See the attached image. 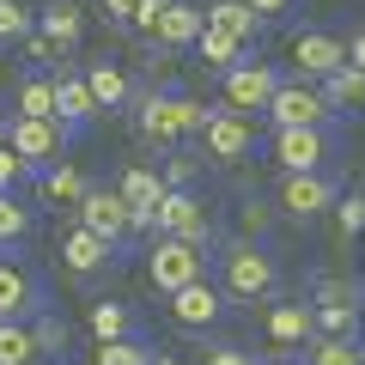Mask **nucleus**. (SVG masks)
Segmentation results:
<instances>
[{
  "label": "nucleus",
  "instance_id": "e433bc0d",
  "mask_svg": "<svg viewBox=\"0 0 365 365\" xmlns=\"http://www.w3.org/2000/svg\"><path fill=\"white\" fill-rule=\"evenodd\" d=\"M317 304H359V287H347V280H323V287H317Z\"/></svg>",
  "mask_w": 365,
  "mask_h": 365
},
{
  "label": "nucleus",
  "instance_id": "c9c22d12",
  "mask_svg": "<svg viewBox=\"0 0 365 365\" xmlns=\"http://www.w3.org/2000/svg\"><path fill=\"white\" fill-rule=\"evenodd\" d=\"M335 225H341V232H365V195H347V201H341V207H335Z\"/></svg>",
  "mask_w": 365,
  "mask_h": 365
},
{
  "label": "nucleus",
  "instance_id": "a18cd8bd",
  "mask_svg": "<svg viewBox=\"0 0 365 365\" xmlns=\"http://www.w3.org/2000/svg\"><path fill=\"white\" fill-rule=\"evenodd\" d=\"M347 67H359V73H365V31H353V43H347Z\"/></svg>",
  "mask_w": 365,
  "mask_h": 365
},
{
  "label": "nucleus",
  "instance_id": "a211bd4d",
  "mask_svg": "<svg viewBox=\"0 0 365 365\" xmlns=\"http://www.w3.org/2000/svg\"><path fill=\"white\" fill-rule=\"evenodd\" d=\"M61 262L73 274H98L116 262V244H104V237H91L86 225H73V232H61Z\"/></svg>",
  "mask_w": 365,
  "mask_h": 365
},
{
  "label": "nucleus",
  "instance_id": "39448f33",
  "mask_svg": "<svg viewBox=\"0 0 365 365\" xmlns=\"http://www.w3.org/2000/svg\"><path fill=\"white\" fill-rule=\"evenodd\" d=\"M146 274H153V287L165 292H182L189 280H207V262H201L195 244H177V237H153V250H146Z\"/></svg>",
  "mask_w": 365,
  "mask_h": 365
},
{
  "label": "nucleus",
  "instance_id": "bb28decb",
  "mask_svg": "<svg viewBox=\"0 0 365 365\" xmlns=\"http://www.w3.org/2000/svg\"><path fill=\"white\" fill-rule=\"evenodd\" d=\"M323 98H329V110H359L365 104V73L359 67H335L323 79Z\"/></svg>",
  "mask_w": 365,
  "mask_h": 365
},
{
  "label": "nucleus",
  "instance_id": "20e7f679",
  "mask_svg": "<svg viewBox=\"0 0 365 365\" xmlns=\"http://www.w3.org/2000/svg\"><path fill=\"white\" fill-rule=\"evenodd\" d=\"M329 98H323V86H304V79H280L274 86V98H268V122L274 128H329Z\"/></svg>",
  "mask_w": 365,
  "mask_h": 365
},
{
  "label": "nucleus",
  "instance_id": "49530a36",
  "mask_svg": "<svg viewBox=\"0 0 365 365\" xmlns=\"http://www.w3.org/2000/svg\"><path fill=\"white\" fill-rule=\"evenodd\" d=\"M153 365H182V359H170V353H153Z\"/></svg>",
  "mask_w": 365,
  "mask_h": 365
},
{
  "label": "nucleus",
  "instance_id": "c85d7f7f",
  "mask_svg": "<svg viewBox=\"0 0 365 365\" xmlns=\"http://www.w3.org/2000/svg\"><path fill=\"white\" fill-rule=\"evenodd\" d=\"M195 49H201V61H213L220 73H225V67H237V61H244V43H237V37H225V31H213V25H201Z\"/></svg>",
  "mask_w": 365,
  "mask_h": 365
},
{
  "label": "nucleus",
  "instance_id": "f03ea898",
  "mask_svg": "<svg viewBox=\"0 0 365 365\" xmlns=\"http://www.w3.org/2000/svg\"><path fill=\"white\" fill-rule=\"evenodd\" d=\"M153 232L207 250L213 244V207L195 195V189H165V201H158V213H153Z\"/></svg>",
  "mask_w": 365,
  "mask_h": 365
},
{
  "label": "nucleus",
  "instance_id": "dca6fc26",
  "mask_svg": "<svg viewBox=\"0 0 365 365\" xmlns=\"http://www.w3.org/2000/svg\"><path fill=\"white\" fill-rule=\"evenodd\" d=\"M37 311V280L19 262H0V323H25Z\"/></svg>",
  "mask_w": 365,
  "mask_h": 365
},
{
  "label": "nucleus",
  "instance_id": "c756f323",
  "mask_svg": "<svg viewBox=\"0 0 365 365\" xmlns=\"http://www.w3.org/2000/svg\"><path fill=\"white\" fill-rule=\"evenodd\" d=\"M98 365H153V347L146 341H98Z\"/></svg>",
  "mask_w": 365,
  "mask_h": 365
},
{
  "label": "nucleus",
  "instance_id": "58836bf2",
  "mask_svg": "<svg viewBox=\"0 0 365 365\" xmlns=\"http://www.w3.org/2000/svg\"><path fill=\"white\" fill-rule=\"evenodd\" d=\"M195 182V165L189 158H170V170H165V189H189Z\"/></svg>",
  "mask_w": 365,
  "mask_h": 365
},
{
  "label": "nucleus",
  "instance_id": "b1692460",
  "mask_svg": "<svg viewBox=\"0 0 365 365\" xmlns=\"http://www.w3.org/2000/svg\"><path fill=\"white\" fill-rule=\"evenodd\" d=\"M37 182H43V195H49V201H61V207H79V195L91 189V182L79 177V170L67 165V158H61V165H49V170H37Z\"/></svg>",
  "mask_w": 365,
  "mask_h": 365
},
{
  "label": "nucleus",
  "instance_id": "412c9836",
  "mask_svg": "<svg viewBox=\"0 0 365 365\" xmlns=\"http://www.w3.org/2000/svg\"><path fill=\"white\" fill-rule=\"evenodd\" d=\"M268 341H274V347L317 341V329H311V304H274V311H268Z\"/></svg>",
  "mask_w": 365,
  "mask_h": 365
},
{
  "label": "nucleus",
  "instance_id": "7ed1b4c3",
  "mask_svg": "<svg viewBox=\"0 0 365 365\" xmlns=\"http://www.w3.org/2000/svg\"><path fill=\"white\" fill-rule=\"evenodd\" d=\"M220 268H225V292H232V299H268L274 280H280L274 256L262 244H250V237H237V244L220 250Z\"/></svg>",
  "mask_w": 365,
  "mask_h": 365
},
{
  "label": "nucleus",
  "instance_id": "9b49d317",
  "mask_svg": "<svg viewBox=\"0 0 365 365\" xmlns=\"http://www.w3.org/2000/svg\"><path fill=\"white\" fill-rule=\"evenodd\" d=\"M323 207H335V182H329L323 170H304V177L280 182V213H287V220H317Z\"/></svg>",
  "mask_w": 365,
  "mask_h": 365
},
{
  "label": "nucleus",
  "instance_id": "09e8293b",
  "mask_svg": "<svg viewBox=\"0 0 365 365\" xmlns=\"http://www.w3.org/2000/svg\"><path fill=\"white\" fill-rule=\"evenodd\" d=\"M268 365H280V359H268Z\"/></svg>",
  "mask_w": 365,
  "mask_h": 365
},
{
  "label": "nucleus",
  "instance_id": "f3484780",
  "mask_svg": "<svg viewBox=\"0 0 365 365\" xmlns=\"http://www.w3.org/2000/svg\"><path fill=\"white\" fill-rule=\"evenodd\" d=\"M79 31H86V19H79V6H73V0H49V6L37 13V37L49 43L55 55H67V49H73V43H79Z\"/></svg>",
  "mask_w": 365,
  "mask_h": 365
},
{
  "label": "nucleus",
  "instance_id": "1a4fd4ad",
  "mask_svg": "<svg viewBox=\"0 0 365 365\" xmlns=\"http://www.w3.org/2000/svg\"><path fill=\"white\" fill-rule=\"evenodd\" d=\"M323 158H329V128H274V165L287 177L323 170Z\"/></svg>",
  "mask_w": 365,
  "mask_h": 365
},
{
  "label": "nucleus",
  "instance_id": "423d86ee",
  "mask_svg": "<svg viewBox=\"0 0 365 365\" xmlns=\"http://www.w3.org/2000/svg\"><path fill=\"white\" fill-rule=\"evenodd\" d=\"M6 146H13V153L31 165V177H37V170H49V165H61V158H67V128H61V122L13 116V122H6Z\"/></svg>",
  "mask_w": 365,
  "mask_h": 365
},
{
  "label": "nucleus",
  "instance_id": "f704fd0d",
  "mask_svg": "<svg viewBox=\"0 0 365 365\" xmlns=\"http://www.w3.org/2000/svg\"><path fill=\"white\" fill-rule=\"evenodd\" d=\"M31 177V165L13 153V146H0V195H13V182H25Z\"/></svg>",
  "mask_w": 365,
  "mask_h": 365
},
{
  "label": "nucleus",
  "instance_id": "f8f14e48",
  "mask_svg": "<svg viewBox=\"0 0 365 365\" xmlns=\"http://www.w3.org/2000/svg\"><path fill=\"white\" fill-rule=\"evenodd\" d=\"M79 225H86L91 237H104V244H122V232H128V207H122L116 189H86V195H79Z\"/></svg>",
  "mask_w": 365,
  "mask_h": 365
},
{
  "label": "nucleus",
  "instance_id": "f257e3e1",
  "mask_svg": "<svg viewBox=\"0 0 365 365\" xmlns=\"http://www.w3.org/2000/svg\"><path fill=\"white\" fill-rule=\"evenodd\" d=\"M207 116L213 110L195 104V98H182V91H153L140 104V134L153 146H177V140H189V134L207 128Z\"/></svg>",
  "mask_w": 365,
  "mask_h": 365
},
{
  "label": "nucleus",
  "instance_id": "72a5a7b5",
  "mask_svg": "<svg viewBox=\"0 0 365 365\" xmlns=\"http://www.w3.org/2000/svg\"><path fill=\"white\" fill-rule=\"evenodd\" d=\"M31 335H37V353H67V323L61 317H37Z\"/></svg>",
  "mask_w": 365,
  "mask_h": 365
},
{
  "label": "nucleus",
  "instance_id": "cd10ccee",
  "mask_svg": "<svg viewBox=\"0 0 365 365\" xmlns=\"http://www.w3.org/2000/svg\"><path fill=\"white\" fill-rule=\"evenodd\" d=\"M37 335L31 323H0V365H37Z\"/></svg>",
  "mask_w": 365,
  "mask_h": 365
},
{
  "label": "nucleus",
  "instance_id": "473e14b6",
  "mask_svg": "<svg viewBox=\"0 0 365 365\" xmlns=\"http://www.w3.org/2000/svg\"><path fill=\"white\" fill-rule=\"evenodd\" d=\"M25 232H31V213L19 207L13 195H0V244H19Z\"/></svg>",
  "mask_w": 365,
  "mask_h": 365
},
{
  "label": "nucleus",
  "instance_id": "9d476101",
  "mask_svg": "<svg viewBox=\"0 0 365 365\" xmlns=\"http://www.w3.org/2000/svg\"><path fill=\"white\" fill-rule=\"evenodd\" d=\"M116 195H122V207H128V232H153V213H158V201H165V177L146 170V165H128L122 182H116Z\"/></svg>",
  "mask_w": 365,
  "mask_h": 365
},
{
  "label": "nucleus",
  "instance_id": "393cba45",
  "mask_svg": "<svg viewBox=\"0 0 365 365\" xmlns=\"http://www.w3.org/2000/svg\"><path fill=\"white\" fill-rule=\"evenodd\" d=\"M91 335H98V341H128L134 335V311L116 304V299H98V304H91Z\"/></svg>",
  "mask_w": 365,
  "mask_h": 365
},
{
  "label": "nucleus",
  "instance_id": "4be33fe9",
  "mask_svg": "<svg viewBox=\"0 0 365 365\" xmlns=\"http://www.w3.org/2000/svg\"><path fill=\"white\" fill-rule=\"evenodd\" d=\"M201 19H207L213 31H225V37H237V43H250L262 31V19L250 13L244 0H213V6H201Z\"/></svg>",
  "mask_w": 365,
  "mask_h": 365
},
{
  "label": "nucleus",
  "instance_id": "de8ad7c7",
  "mask_svg": "<svg viewBox=\"0 0 365 365\" xmlns=\"http://www.w3.org/2000/svg\"><path fill=\"white\" fill-rule=\"evenodd\" d=\"M0 146H6V122H0Z\"/></svg>",
  "mask_w": 365,
  "mask_h": 365
},
{
  "label": "nucleus",
  "instance_id": "a878e982",
  "mask_svg": "<svg viewBox=\"0 0 365 365\" xmlns=\"http://www.w3.org/2000/svg\"><path fill=\"white\" fill-rule=\"evenodd\" d=\"M19 116L55 122V79H49V73H31L25 86H19Z\"/></svg>",
  "mask_w": 365,
  "mask_h": 365
},
{
  "label": "nucleus",
  "instance_id": "a19ab883",
  "mask_svg": "<svg viewBox=\"0 0 365 365\" xmlns=\"http://www.w3.org/2000/svg\"><path fill=\"white\" fill-rule=\"evenodd\" d=\"M207 365H256L244 347H207Z\"/></svg>",
  "mask_w": 365,
  "mask_h": 365
},
{
  "label": "nucleus",
  "instance_id": "ddd939ff",
  "mask_svg": "<svg viewBox=\"0 0 365 365\" xmlns=\"http://www.w3.org/2000/svg\"><path fill=\"white\" fill-rule=\"evenodd\" d=\"M292 61H299L304 79H329L335 67H347V43L329 37V31H299L292 37Z\"/></svg>",
  "mask_w": 365,
  "mask_h": 365
},
{
  "label": "nucleus",
  "instance_id": "aec40b11",
  "mask_svg": "<svg viewBox=\"0 0 365 365\" xmlns=\"http://www.w3.org/2000/svg\"><path fill=\"white\" fill-rule=\"evenodd\" d=\"M86 91H91V104H98V116H104V110H122L128 104V73H122L116 61H91L86 67Z\"/></svg>",
  "mask_w": 365,
  "mask_h": 365
},
{
  "label": "nucleus",
  "instance_id": "c03bdc74",
  "mask_svg": "<svg viewBox=\"0 0 365 365\" xmlns=\"http://www.w3.org/2000/svg\"><path fill=\"white\" fill-rule=\"evenodd\" d=\"M134 6H140V0H104V13L116 19V25H128V19H134Z\"/></svg>",
  "mask_w": 365,
  "mask_h": 365
},
{
  "label": "nucleus",
  "instance_id": "37998d69",
  "mask_svg": "<svg viewBox=\"0 0 365 365\" xmlns=\"http://www.w3.org/2000/svg\"><path fill=\"white\" fill-rule=\"evenodd\" d=\"M244 232H268V207H262V201L244 207Z\"/></svg>",
  "mask_w": 365,
  "mask_h": 365
},
{
  "label": "nucleus",
  "instance_id": "4c0bfd02",
  "mask_svg": "<svg viewBox=\"0 0 365 365\" xmlns=\"http://www.w3.org/2000/svg\"><path fill=\"white\" fill-rule=\"evenodd\" d=\"M170 0H140V6H134V19H128V31H146V37H153V25H158V13H165Z\"/></svg>",
  "mask_w": 365,
  "mask_h": 365
},
{
  "label": "nucleus",
  "instance_id": "6e6552de",
  "mask_svg": "<svg viewBox=\"0 0 365 365\" xmlns=\"http://www.w3.org/2000/svg\"><path fill=\"white\" fill-rule=\"evenodd\" d=\"M201 140H207V158H213V165H237V158L256 153V122L237 116V110H213L207 128H201Z\"/></svg>",
  "mask_w": 365,
  "mask_h": 365
},
{
  "label": "nucleus",
  "instance_id": "4468645a",
  "mask_svg": "<svg viewBox=\"0 0 365 365\" xmlns=\"http://www.w3.org/2000/svg\"><path fill=\"white\" fill-rule=\"evenodd\" d=\"M165 311H170L177 329H207V323H220L225 304H220V287H213V280H189L182 292H170Z\"/></svg>",
  "mask_w": 365,
  "mask_h": 365
},
{
  "label": "nucleus",
  "instance_id": "6ab92c4d",
  "mask_svg": "<svg viewBox=\"0 0 365 365\" xmlns=\"http://www.w3.org/2000/svg\"><path fill=\"white\" fill-rule=\"evenodd\" d=\"M91 116H98V104H91V91H86V73H55V122L79 128Z\"/></svg>",
  "mask_w": 365,
  "mask_h": 365
},
{
  "label": "nucleus",
  "instance_id": "79ce46f5",
  "mask_svg": "<svg viewBox=\"0 0 365 365\" xmlns=\"http://www.w3.org/2000/svg\"><path fill=\"white\" fill-rule=\"evenodd\" d=\"M25 55H31V61H37V67H49V61H55V49H49V43H43V37H37V31H31V37H25Z\"/></svg>",
  "mask_w": 365,
  "mask_h": 365
},
{
  "label": "nucleus",
  "instance_id": "5701e85b",
  "mask_svg": "<svg viewBox=\"0 0 365 365\" xmlns=\"http://www.w3.org/2000/svg\"><path fill=\"white\" fill-rule=\"evenodd\" d=\"M311 329L329 341H359V304H311Z\"/></svg>",
  "mask_w": 365,
  "mask_h": 365
},
{
  "label": "nucleus",
  "instance_id": "0eeeda50",
  "mask_svg": "<svg viewBox=\"0 0 365 365\" xmlns=\"http://www.w3.org/2000/svg\"><path fill=\"white\" fill-rule=\"evenodd\" d=\"M274 86H280L274 61H256V55H244L237 67H225V110H237V116H250V110H268Z\"/></svg>",
  "mask_w": 365,
  "mask_h": 365
},
{
  "label": "nucleus",
  "instance_id": "ea45409f",
  "mask_svg": "<svg viewBox=\"0 0 365 365\" xmlns=\"http://www.w3.org/2000/svg\"><path fill=\"white\" fill-rule=\"evenodd\" d=\"M244 6L262 19V25H268V19H280V13H292V0H244Z\"/></svg>",
  "mask_w": 365,
  "mask_h": 365
},
{
  "label": "nucleus",
  "instance_id": "2f4dec72",
  "mask_svg": "<svg viewBox=\"0 0 365 365\" xmlns=\"http://www.w3.org/2000/svg\"><path fill=\"white\" fill-rule=\"evenodd\" d=\"M31 31H37V19H31L19 0H0V43H25Z\"/></svg>",
  "mask_w": 365,
  "mask_h": 365
},
{
  "label": "nucleus",
  "instance_id": "2eb2a0df",
  "mask_svg": "<svg viewBox=\"0 0 365 365\" xmlns=\"http://www.w3.org/2000/svg\"><path fill=\"white\" fill-rule=\"evenodd\" d=\"M201 6L195 0H170L165 13H158V25H153V43L158 49H195V37H201Z\"/></svg>",
  "mask_w": 365,
  "mask_h": 365
},
{
  "label": "nucleus",
  "instance_id": "8fccbe9b",
  "mask_svg": "<svg viewBox=\"0 0 365 365\" xmlns=\"http://www.w3.org/2000/svg\"><path fill=\"white\" fill-rule=\"evenodd\" d=\"M0 79H6V73H0Z\"/></svg>",
  "mask_w": 365,
  "mask_h": 365
},
{
  "label": "nucleus",
  "instance_id": "7c9ffc66",
  "mask_svg": "<svg viewBox=\"0 0 365 365\" xmlns=\"http://www.w3.org/2000/svg\"><path fill=\"white\" fill-rule=\"evenodd\" d=\"M311 365H365V353H359V341H329V335H317V341H311Z\"/></svg>",
  "mask_w": 365,
  "mask_h": 365
}]
</instances>
